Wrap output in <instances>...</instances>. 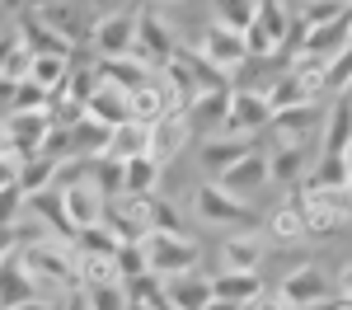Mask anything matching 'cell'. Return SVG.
Segmentation results:
<instances>
[{
	"instance_id": "6da1fadb",
	"label": "cell",
	"mask_w": 352,
	"mask_h": 310,
	"mask_svg": "<svg viewBox=\"0 0 352 310\" xmlns=\"http://www.w3.org/2000/svg\"><path fill=\"white\" fill-rule=\"evenodd\" d=\"M141 258H146V278H179V273H197V258H202V245L184 235V230H155L141 240Z\"/></svg>"
},
{
	"instance_id": "7a4b0ae2",
	"label": "cell",
	"mask_w": 352,
	"mask_h": 310,
	"mask_svg": "<svg viewBox=\"0 0 352 310\" xmlns=\"http://www.w3.org/2000/svg\"><path fill=\"white\" fill-rule=\"evenodd\" d=\"M296 207L305 217L310 235H338L352 221V193L348 188H320V184H296Z\"/></svg>"
},
{
	"instance_id": "3957f363",
	"label": "cell",
	"mask_w": 352,
	"mask_h": 310,
	"mask_svg": "<svg viewBox=\"0 0 352 310\" xmlns=\"http://www.w3.org/2000/svg\"><path fill=\"white\" fill-rule=\"evenodd\" d=\"M19 263L38 278V287H66V291H80V278H76V250H66V240H28L19 245Z\"/></svg>"
},
{
	"instance_id": "277c9868",
	"label": "cell",
	"mask_w": 352,
	"mask_h": 310,
	"mask_svg": "<svg viewBox=\"0 0 352 310\" xmlns=\"http://www.w3.org/2000/svg\"><path fill=\"white\" fill-rule=\"evenodd\" d=\"M272 122L268 109V94L263 89H249V85H230V109H226V122L221 132L226 137H244V141H258Z\"/></svg>"
},
{
	"instance_id": "5b68a950",
	"label": "cell",
	"mask_w": 352,
	"mask_h": 310,
	"mask_svg": "<svg viewBox=\"0 0 352 310\" xmlns=\"http://www.w3.org/2000/svg\"><path fill=\"white\" fill-rule=\"evenodd\" d=\"M188 47L202 56L212 71H221L230 85H235V76L244 71V61H249V52H244V33H235V28H226V24H207L202 33H197V43H188Z\"/></svg>"
},
{
	"instance_id": "8992f818",
	"label": "cell",
	"mask_w": 352,
	"mask_h": 310,
	"mask_svg": "<svg viewBox=\"0 0 352 310\" xmlns=\"http://www.w3.org/2000/svg\"><path fill=\"white\" fill-rule=\"evenodd\" d=\"M192 212H197V221L202 225H217V230H240V225H249L254 217H249V202H240V197H230L221 184H197V193H192Z\"/></svg>"
},
{
	"instance_id": "52a82bcc",
	"label": "cell",
	"mask_w": 352,
	"mask_h": 310,
	"mask_svg": "<svg viewBox=\"0 0 352 310\" xmlns=\"http://www.w3.org/2000/svg\"><path fill=\"white\" fill-rule=\"evenodd\" d=\"M136 19L141 10H118V14H99L89 28V52L94 61H109V56H132L136 47Z\"/></svg>"
},
{
	"instance_id": "ba28073f",
	"label": "cell",
	"mask_w": 352,
	"mask_h": 310,
	"mask_svg": "<svg viewBox=\"0 0 352 310\" xmlns=\"http://www.w3.org/2000/svg\"><path fill=\"white\" fill-rule=\"evenodd\" d=\"M348 43H352V10H348V14H338V19H329V24H315V28H296V24H292V47H287V56L305 52V56L329 61V56L343 52Z\"/></svg>"
},
{
	"instance_id": "9c48e42d",
	"label": "cell",
	"mask_w": 352,
	"mask_h": 310,
	"mask_svg": "<svg viewBox=\"0 0 352 310\" xmlns=\"http://www.w3.org/2000/svg\"><path fill=\"white\" fill-rule=\"evenodd\" d=\"M52 132V113H5L0 118V151L10 155H38Z\"/></svg>"
},
{
	"instance_id": "30bf717a",
	"label": "cell",
	"mask_w": 352,
	"mask_h": 310,
	"mask_svg": "<svg viewBox=\"0 0 352 310\" xmlns=\"http://www.w3.org/2000/svg\"><path fill=\"white\" fill-rule=\"evenodd\" d=\"M43 24L52 28L56 38H66L71 47H89V28H94V14L85 10V0H43L33 10Z\"/></svg>"
},
{
	"instance_id": "8fae6325",
	"label": "cell",
	"mask_w": 352,
	"mask_h": 310,
	"mask_svg": "<svg viewBox=\"0 0 352 310\" xmlns=\"http://www.w3.org/2000/svg\"><path fill=\"white\" fill-rule=\"evenodd\" d=\"M277 296L292 310H320L329 301V273L320 263H296L287 278L277 282Z\"/></svg>"
},
{
	"instance_id": "7c38bea8",
	"label": "cell",
	"mask_w": 352,
	"mask_h": 310,
	"mask_svg": "<svg viewBox=\"0 0 352 310\" xmlns=\"http://www.w3.org/2000/svg\"><path fill=\"white\" fill-rule=\"evenodd\" d=\"M320 122H324V104L310 99V104H296V109L272 113L268 132L277 137V146H305V151H310V141L320 137Z\"/></svg>"
},
{
	"instance_id": "4fadbf2b",
	"label": "cell",
	"mask_w": 352,
	"mask_h": 310,
	"mask_svg": "<svg viewBox=\"0 0 352 310\" xmlns=\"http://www.w3.org/2000/svg\"><path fill=\"white\" fill-rule=\"evenodd\" d=\"M179 47H184V43H179V33L164 24L160 14H141V19H136V47H132V56H141L151 71H160Z\"/></svg>"
},
{
	"instance_id": "5bb4252c",
	"label": "cell",
	"mask_w": 352,
	"mask_h": 310,
	"mask_svg": "<svg viewBox=\"0 0 352 310\" xmlns=\"http://www.w3.org/2000/svg\"><path fill=\"white\" fill-rule=\"evenodd\" d=\"M212 184H221L230 197H240V202H249V197L258 193V188H268V155L254 146L249 155H240L235 165L226 169L221 179H212Z\"/></svg>"
},
{
	"instance_id": "9a60e30c",
	"label": "cell",
	"mask_w": 352,
	"mask_h": 310,
	"mask_svg": "<svg viewBox=\"0 0 352 310\" xmlns=\"http://www.w3.org/2000/svg\"><path fill=\"white\" fill-rule=\"evenodd\" d=\"M263 258H268V245H263V235H254V230H240V235H226L217 250V268L221 273H258L263 268Z\"/></svg>"
},
{
	"instance_id": "2e32d148",
	"label": "cell",
	"mask_w": 352,
	"mask_h": 310,
	"mask_svg": "<svg viewBox=\"0 0 352 310\" xmlns=\"http://www.w3.org/2000/svg\"><path fill=\"white\" fill-rule=\"evenodd\" d=\"M192 141V127L184 122V113H160L155 122H151V146H146V155L155 160V165H169V160H179L184 155V146Z\"/></svg>"
},
{
	"instance_id": "e0dca14e",
	"label": "cell",
	"mask_w": 352,
	"mask_h": 310,
	"mask_svg": "<svg viewBox=\"0 0 352 310\" xmlns=\"http://www.w3.org/2000/svg\"><path fill=\"white\" fill-rule=\"evenodd\" d=\"M249 151H254V141L226 137V132H212V137L197 146V165H202V174H207V179H221V174L235 165L240 155H249Z\"/></svg>"
},
{
	"instance_id": "ac0fdd59",
	"label": "cell",
	"mask_w": 352,
	"mask_h": 310,
	"mask_svg": "<svg viewBox=\"0 0 352 310\" xmlns=\"http://www.w3.org/2000/svg\"><path fill=\"white\" fill-rule=\"evenodd\" d=\"M226 109H230V89H197L188 99V109H184V122H188L192 132H221V122H226Z\"/></svg>"
},
{
	"instance_id": "d6986e66",
	"label": "cell",
	"mask_w": 352,
	"mask_h": 310,
	"mask_svg": "<svg viewBox=\"0 0 352 310\" xmlns=\"http://www.w3.org/2000/svg\"><path fill=\"white\" fill-rule=\"evenodd\" d=\"M155 287H160V296L174 310H202L212 301V278L207 273H179V278L155 282Z\"/></svg>"
},
{
	"instance_id": "ffe728a7",
	"label": "cell",
	"mask_w": 352,
	"mask_h": 310,
	"mask_svg": "<svg viewBox=\"0 0 352 310\" xmlns=\"http://www.w3.org/2000/svg\"><path fill=\"white\" fill-rule=\"evenodd\" d=\"M146 146H151V122H136V118H127V122H118V127H109V141H104V160H136V155H146ZM99 160V155H94Z\"/></svg>"
},
{
	"instance_id": "44dd1931",
	"label": "cell",
	"mask_w": 352,
	"mask_h": 310,
	"mask_svg": "<svg viewBox=\"0 0 352 310\" xmlns=\"http://www.w3.org/2000/svg\"><path fill=\"white\" fill-rule=\"evenodd\" d=\"M352 141V109L343 94H333V104L324 109V122H320V155H343Z\"/></svg>"
},
{
	"instance_id": "7402d4cb",
	"label": "cell",
	"mask_w": 352,
	"mask_h": 310,
	"mask_svg": "<svg viewBox=\"0 0 352 310\" xmlns=\"http://www.w3.org/2000/svg\"><path fill=\"white\" fill-rule=\"evenodd\" d=\"M263 155H268V184L296 188L300 179L310 174V151H305V146H272Z\"/></svg>"
},
{
	"instance_id": "603a6c76",
	"label": "cell",
	"mask_w": 352,
	"mask_h": 310,
	"mask_svg": "<svg viewBox=\"0 0 352 310\" xmlns=\"http://www.w3.org/2000/svg\"><path fill=\"white\" fill-rule=\"evenodd\" d=\"M28 296H43V287H38V278L28 273L24 263H19V254H14V258L0 263V310L24 306Z\"/></svg>"
},
{
	"instance_id": "cb8c5ba5",
	"label": "cell",
	"mask_w": 352,
	"mask_h": 310,
	"mask_svg": "<svg viewBox=\"0 0 352 310\" xmlns=\"http://www.w3.org/2000/svg\"><path fill=\"white\" fill-rule=\"evenodd\" d=\"M85 118H94V122H104V127H118V122H127L132 109H127V89H118V85H94V94L85 99Z\"/></svg>"
},
{
	"instance_id": "d4e9b609",
	"label": "cell",
	"mask_w": 352,
	"mask_h": 310,
	"mask_svg": "<svg viewBox=\"0 0 352 310\" xmlns=\"http://www.w3.org/2000/svg\"><path fill=\"white\" fill-rule=\"evenodd\" d=\"M94 76L104 85H118V89H136V85L155 80V71L141 61V56H109V61H94Z\"/></svg>"
},
{
	"instance_id": "484cf974",
	"label": "cell",
	"mask_w": 352,
	"mask_h": 310,
	"mask_svg": "<svg viewBox=\"0 0 352 310\" xmlns=\"http://www.w3.org/2000/svg\"><path fill=\"white\" fill-rule=\"evenodd\" d=\"M56 174H61V160H52V155L38 151V155H24V160H19V179H14V184L24 188V197H38L56 184Z\"/></svg>"
},
{
	"instance_id": "4316f807",
	"label": "cell",
	"mask_w": 352,
	"mask_h": 310,
	"mask_svg": "<svg viewBox=\"0 0 352 310\" xmlns=\"http://www.w3.org/2000/svg\"><path fill=\"white\" fill-rule=\"evenodd\" d=\"M268 240L272 245H305L310 230H305V217H300L296 202H282L268 212Z\"/></svg>"
},
{
	"instance_id": "83f0119b",
	"label": "cell",
	"mask_w": 352,
	"mask_h": 310,
	"mask_svg": "<svg viewBox=\"0 0 352 310\" xmlns=\"http://www.w3.org/2000/svg\"><path fill=\"white\" fill-rule=\"evenodd\" d=\"M28 66H33V52L24 47L19 28H5L0 33V80H28Z\"/></svg>"
},
{
	"instance_id": "f1b7e54d",
	"label": "cell",
	"mask_w": 352,
	"mask_h": 310,
	"mask_svg": "<svg viewBox=\"0 0 352 310\" xmlns=\"http://www.w3.org/2000/svg\"><path fill=\"white\" fill-rule=\"evenodd\" d=\"M118 245H122V240H118V235H113L104 221L80 225V230L71 235V250L85 254V258H113V254H118Z\"/></svg>"
},
{
	"instance_id": "f546056e",
	"label": "cell",
	"mask_w": 352,
	"mask_h": 310,
	"mask_svg": "<svg viewBox=\"0 0 352 310\" xmlns=\"http://www.w3.org/2000/svg\"><path fill=\"white\" fill-rule=\"evenodd\" d=\"M71 66H76V52H71V56H61V52H38V56H33V66H28V80L56 94V89H61V80L71 76Z\"/></svg>"
},
{
	"instance_id": "4dcf8cb0",
	"label": "cell",
	"mask_w": 352,
	"mask_h": 310,
	"mask_svg": "<svg viewBox=\"0 0 352 310\" xmlns=\"http://www.w3.org/2000/svg\"><path fill=\"white\" fill-rule=\"evenodd\" d=\"M258 287H263L258 273H217V278H212V296H217V301H230V306H244Z\"/></svg>"
},
{
	"instance_id": "1f68e13d",
	"label": "cell",
	"mask_w": 352,
	"mask_h": 310,
	"mask_svg": "<svg viewBox=\"0 0 352 310\" xmlns=\"http://www.w3.org/2000/svg\"><path fill=\"white\" fill-rule=\"evenodd\" d=\"M263 94H268V109H272V113L296 109V104H310V99H315V94H310V89H305V85H300L296 76L287 71V66H282V76H272V85L263 89Z\"/></svg>"
},
{
	"instance_id": "d6a6232c",
	"label": "cell",
	"mask_w": 352,
	"mask_h": 310,
	"mask_svg": "<svg viewBox=\"0 0 352 310\" xmlns=\"http://www.w3.org/2000/svg\"><path fill=\"white\" fill-rule=\"evenodd\" d=\"M164 169L151 160V155H136V160H122V193H155Z\"/></svg>"
},
{
	"instance_id": "836d02e7",
	"label": "cell",
	"mask_w": 352,
	"mask_h": 310,
	"mask_svg": "<svg viewBox=\"0 0 352 310\" xmlns=\"http://www.w3.org/2000/svg\"><path fill=\"white\" fill-rule=\"evenodd\" d=\"M5 109L10 113H47L52 109V89H43V85H33V80H19L10 89V104Z\"/></svg>"
},
{
	"instance_id": "e575fe53",
	"label": "cell",
	"mask_w": 352,
	"mask_h": 310,
	"mask_svg": "<svg viewBox=\"0 0 352 310\" xmlns=\"http://www.w3.org/2000/svg\"><path fill=\"white\" fill-rule=\"evenodd\" d=\"M254 5L258 0H212V24H226L235 33H244L254 24Z\"/></svg>"
},
{
	"instance_id": "d590c367",
	"label": "cell",
	"mask_w": 352,
	"mask_h": 310,
	"mask_svg": "<svg viewBox=\"0 0 352 310\" xmlns=\"http://www.w3.org/2000/svg\"><path fill=\"white\" fill-rule=\"evenodd\" d=\"M80 296H85V306L89 310H127V287L122 282H99V287H80Z\"/></svg>"
},
{
	"instance_id": "8d00e7d4",
	"label": "cell",
	"mask_w": 352,
	"mask_h": 310,
	"mask_svg": "<svg viewBox=\"0 0 352 310\" xmlns=\"http://www.w3.org/2000/svg\"><path fill=\"white\" fill-rule=\"evenodd\" d=\"M348 85H352V43L324 61V94H343Z\"/></svg>"
},
{
	"instance_id": "74e56055",
	"label": "cell",
	"mask_w": 352,
	"mask_h": 310,
	"mask_svg": "<svg viewBox=\"0 0 352 310\" xmlns=\"http://www.w3.org/2000/svg\"><path fill=\"white\" fill-rule=\"evenodd\" d=\"M352 0H315V5H300V19L296 28H315V24H329V19H338V14H348Z\"/></svg>"
},
{
	"instance_id": "f35d334b",
	"label": "cell",
	"mask_w": 352,
	"mask_h": 310,
	"mask_svg": "<svg viewBox=\"0 0 352 310\" xmlns=\"http://www.w3.org/2000/svg\"><path fill=\"white\" fill-rule=\"evenodd\" d=\"M24 207H28V197H24L19 184L0 188V225H19V221H24Z\"/></svg>"
},
{
	"instance_id": "ab89813d",
	"label": "cell",
	"mask_w": 352,
	"mask_h": 310,
	"mask_svg": "<svg viewBox=\"0 0 352 310\" xmlns=\"http://www.w3.org/2000/svg\"><path fill=\"white\" fill-rule=\"evenodd\" d=\"M240 310H292V306L277 296V287H258V291H254V296H249Z\"/></svg>"
},
{
	"instance_id": "60d3db41",
	"label": "cell",
	"mask_w": 352,
	"mask_h": 310,
	"mask_svg": "<svg viewBox=\"0 0 352 310\" xmlns=\"http://www.w3.org/2000/svg\"><path fill=\"white\" fill-rule=\"evenodd\" d=\"M19 254V225H0V263Z\"/></svg>"
},
{
	"instance_id": "b9f144b4",
	"label": "cell",
	"mask_w": 352,
	"mask_h": 310,
	"mask_svg": "<svg viewBox=\"0 0 352 310\" xmlns=\"http://www.w3.org/2000/svg\"><path fill=\"white\" fill-rule=\"evenodd\" d=\"M19 179V155H10V151H0V188H10Z\"/></svg>"
},
{
	"instance_id": "7bdbcfd3",
	"label": "cell",
	"mask_w": 352,
	"mask_h": 310,
	"mask_svg": "<svg viewBox=\"0 0 352 310\" xmlns=\"http://www.w3.org/2000/svg\"><path fill=\"white\" fill-rule=\"evenodd\" d=\"M14 310H61V301H52V296H28L24 306H14Z\"/></svg>"
},
{
	"instance_id": "ee69618b",
	"label": "cell",
	"mask_w": 352,
	"mask_h": 310,
	"mask_svg": "<svg viewBox=\"0 0 352 310\" xmlns=\"http://www.w3.org/2000/svg\"><path fill=\"white\" fill-rule=\"evenodd\" d=\"M333 282H338V296H352V258L338 268V278H333Z\"/></svg>"
},
{
	"instance_id": "f6af8a7d",
	"label": "cell",
	"mask_w": 352,
	"mask_h": 310,
	"mask_svg": "<svg viewBox=\"0 0 352 310\" xmlns=\"http://www.w3.org/2000/svg\"><path fill=\"white\" fill-rule=\"evenodd\" d=\"M61 310H89V306H85V296H80V291H66V301H61Z\"/></svg>"
},
{
	"instance_id": "bcb514c9",
	"label": "cell",
	"mask_w": 352,
	"mask_h": 310,
	"mask_svg": "<svg viewBox=\"0 0 352 310\" xmlns=\"http://www.w3.org/2000/svg\"><path fill=\"white\" fill-rule=\"evenodd\" d=\"M324 310H352V296H338V301H324Z\"/></svg>"
},
{
	"instance_id": "7dc6e473",
	"label": "cell",
	"mask_w": 352,
	"mask_h": 310,
	"mask_svg": "<svg viewBox=\"0 0 352 310\" xmlns=\"http://www.w3.org/2000/svg\"><path fill=\"white\" fill-rule=\"evenodd\" d=\"M343 169H348V193H352V141H348V151H343Z\"/></svg>"
},
{
	"instance_id": "c3c4849f",
	"label": "cell",
	"mask_w": 352,
	"mask_h": 310,
	"mask_svg": "<svg viewBox=\"0 0 352 310\" xmlns=\"http://www.w3.org/2000/svg\"><path fill=\"white\" fill-rule=\"evenodd\" d=\"M202 310H240V306H230V301H217V296H212V301H207Z\"/></svg>"
},
{
	"instance_id": "681fc988",
	"label": "cell",
	"mask_w": 352,
	"mask_h": 310,
	"mask_svg": "<svg viewBox=\"0 0 352 310\" xmlns=\"http://www.w3.org/2000/svg\"><path fill=\"white\" fill-rule=\"evenodd\" d=\"M127 310H155V306H151V301H141V296H132V301H127Z\"/></svg>"
},
{
	"instance_id": "f907efd6",
	"label": "cell",
	"mask_w": 352,
	"mask_h": 310,
	"mask_svg": "<svg viewBox=\"0 0 352 310\" xmlns=\"http://www.w3.org/2000/svg\"><path fill=\"white\" fill-rule=\"evenodd\" d=\"M155 5H184V0H155Z\"/></svg>"
},
{
	"instance_id": "816d5d0a",
	"label": "cell",
	"mask_w": 352,
	"mask_h": 310,
	"mask_svg": "<svg viewBox=\"0 0 352 310\" xmlns=\"http://www.w3.org/2000/svg\"><path fill=\"white\" fill-rule=\"evenodd\" d=\"M300 5H315V0H300Z\"/></svg>"
},
{
	"instance_id": "f5cc1de1",
	"label": "cell",
	"mask_w": 352,
	"mask_h": 310,
	"mask_svg": "<svg viewBox=\"0 0 352 310\" xmlns=\"http://www.w3.org/2000/svg\"><path fill=\"white\" fill-rule=\"evenodd\" d=\"M348 89H352V85H348Z\"/></svg>"
}]
</instances>
